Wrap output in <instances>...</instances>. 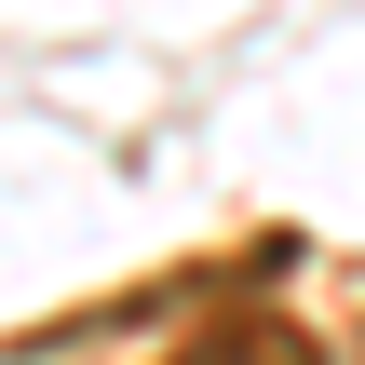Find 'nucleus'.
<instances>
[{"label": "nucleus", "instance_id": "nucleus-1", "mask_svg": "<svg viewBox=\"0 0 365 365\" xmlns=\"http://www.w3.org/2000/svg\"><path fill=\"white\" fill-rule=\"evenodd\" d=\"M163 365H325V339L284 325V312H217L190 352H163Z\"/></svg>", "mask_w": 365, "mask_h": 365}]
</instances>
